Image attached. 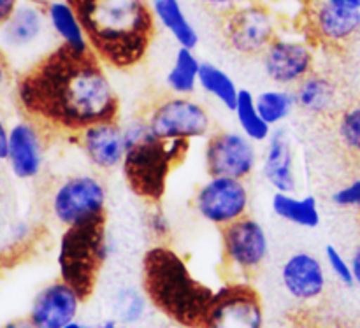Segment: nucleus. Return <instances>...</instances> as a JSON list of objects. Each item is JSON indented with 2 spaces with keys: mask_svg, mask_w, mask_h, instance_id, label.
<instances>
[{
  "mask_svg": "<svg viewBox=\"0 0 360 328\" xmlns=\"http://www.w3.org/2000/svg\"><path fill=\"white\" fill-rule=\"evenodd\" d=\"M16 100L25 118L51 136L79 133L122 118V100L109 69L91 51L56 44L25 67L16 79Z\"/></svg>",
  "mask_w": 360,
  "mask_h": 328,
  "instance_id": "obj_1",
  "label": "nucleus"
},
{
  "mask_svg": "<svg viewBox=\"0 0 360 328\" xmlns=\"http://www.w3.org/2000/svg\"><path fill=\"white\" fill-rule=\"evenodd\" d=\"M76 9L90 51L115 72L143 65L158 25L150 0H67Z\"/></svg>",
  "mask_w": 360,
  "mask_h": 328,
  "instance_id": "obj_2",
  "label": "nucleus"
},
{
  "mask_svg": "<svg viewBox=\"0 0 360 328\" xmlns=\"http://www.w3.org/2000/svg\"><path fill=\"white\" fill-rule=\"evenodd\" d=\"M141 288L150 306L179 328H204L214 288L195 276L167 242H153L141 258Z\"/></svg>",
  "mask_w": 360,
  "mask_h": 328,
  "instance_id": "obj_3",
  "label": "nucleus"
},
{
  "mask_svg": "<svg viewBox=\"0 0 360 328\" xmlns=\"http://www.w3.org/2000/svg\"><path fill=\"white\" fill-rule=\"evenodd\" d=\"M108 216L63 228L56 249L58 277L74 288L84 302L95 294L102 269L115 255Z\"/></svg>",
  "mask_w": 360,
  "mask_h": 328,
  "instance_id": "obj_4",
  "label": "nucleus"
},
{
  "mask_svg": "<svg viewBox=\"0 0 360 328\" xmlns=\"http://www.w3.org/2000/svg\"><path fill=\"white\" fill-rule=\"evenodd\" d=\"M48 206L62 228L108 216V186L95 171L67 174L53 186Z\"/></svg>",
  "mask_w": 360,
  "mask_h": 328,
  "instance_id": "obj_5",
  "label": "nucleus"
},
{
  "mask_svg": "<svg viewBox=\"0 0 360 328\" xmlns=\"http://www.w3.org/2000/svg\"><path fill=\"white\" fill-rule=\"evenodd\" d=\"M158 140H204L214 130L213 116L193 95H162L141 114Z\"/></svg>",
  "mask_w": 360,
  "mask_h": 328,
  "instance_id": "obj_6",
  "label": "nucleus"
},
{
  "mask_svg": "<svg viewBox=\"0 0 360 328\" xmlns=\"http://www.w3.org/2000/svg\"><path fill=\"white\" fill-rule=\"evenodd\" d=\"M220 251L227 280L252 281L269 262L271 241L266 227L248 214L220 228Z\"/></svg>",
  "mask_w": 360,
  "mask_h": 328,
  "instance_id": "obj_7",
  "label": "nucleus"
},
{
  "mask_svg": "<svg viewBox=\"0 0 360 328\" xmlns=\"http://www.w3.org/2000/svg\"><path fill=\"white\" fill-rule=\"evenodd\" d=\"M285 18L262 0H250L221 16V39L232 53L255 58L274 41Z\"/></svg>",
  "mask_w": 360,
  "mask_h": 328,
  "instance_id": "obj_8",
  "label": "nucleus"
},
{
  "mask_svg": "<svg viewBox=\"0 0 360 328\" xmlns=\"http://www.w3.org/2000/svg\"><path fill=\"white\" fill-rule=\"evenodd\" d=\"M320 49L295 27L285 25L259 56L262 72L273 86L294 88L319 69Z\"/></svg>",
  "mask_w": 360,
  "mask_h": 328,
  "instance_id": "obj_9",
  "label": "nucleus"
},
{
  "mask_svg": "<svg viewBox=\"0 0 360 328\" xmlns=\"http://www.w3.org/2000/svg\"><path fill=\"white\" fill-rule=\"evenodd\" d=\"M120 171L132 195L143 200L146 206H151L162 204L164 200L174 165L169 160L164 140L150 136L148 139L127 147Z\"/></svg>",
  "mask_w": 360,
  "mask_h": 328,
  "instance_id": "obj_10",
  "label": "nucleus"
},
{
  "mask_svg": "<svg viewBox=\"0 0 360 328\" xmlns=\"http://www.w3.org/2000/svg\"><path fill=\"white\" fill-rule=\"evenodd\" d=\"M292 23L319 49L347 51L360 35V11L341 9L327 0H304Z\"/></svg>",
  "mask_w": 360,
  "mask_h": 328,
  "instance_id": "obj_11",
  "label": "nucleus"
},
{
  "mask_svg": "<svg viewBox=\"0 0 360 328\" xmlns=\"http://www.w3.org/2000/svg\"><path fill=\"white\" fill-rule=\"evenodd\" d=\"M250 206L248 181L227 176H207L192 195V209L197 216L217 228L248 216Z\"/></svg>",
  "mask_w": 360,
  "mask_h": 328,
  "instance_id": "obj_12",
  "label": "nucleus"
},
{
  "mask_svg": "<svg viewBox=\"0 0 360 328\" xmlns=\"http://www.w3.org/2000/svg\"><path fill=\"white\" fill-rule=\"evenodd\" d=\"M204 328H266L262 295L252 281L227 280L214 288Z\"/></svg>",
  "mask_w": 360,
  "mask_h": 328,
  "instance_id": "obj_13",
  "label": "nucleus"
},
{
  "mask_svg": "<svg viewBox=\"0 0 360 328\" xmlns=\"http://www.w3.org/2000/svg\"><path fill=\"white\" fill-rule=\"evenodd\" d=\"M204 171L207 176L227 178H253L260 165L259 147L239 130L214 129L204 139Z\"/></svg>",
  "mask_w": 360,
  "mask_h": 328,
  "instance_id": "obj_14",
  "label": "nucleus"
},
{
  "mask_svg": "<svg viewBox=\"0 0 360 328\" xmlns=\"http://www.w3.org/2000/svg\"><path fill=\"white\" fill-rule=\"evenodd\" d=\"M56 44L58 42L49 30L46 9L37 2H21L13 16L0 27V51L4 55L35 53L41 58Z\"/></svg>",
  "mask_w": 360,
  "mask_h": 328,
  "instance_id": "obj_15",
  "label": "nucleus"
},
{
  "mask_svg": "<svg viewBox=\"0 0 360 328\" xmlns=\"http://www.w3.org/2000/svg\"><path fill=\"white\" fill-rule=\"evenodd\" d=\"M280 283L285 294L299 304H313L326 295L329 270L326 262L311 251H294L280 267Z\"/></svg>",
  "mask_w": 360,
  "mask_h": 328,
  "instance_id": "obj_16",
  "label": "nucleus"
},
{
  "mask_svg": "<svg viewBox=\"0 0 360 328\" xmlns=\"http://www.w3.org/2000/svg\"><path fill=\"white\" fill-rule=\"evenodd\" d=\"M48 136L51 133L30 118L14 123L9 130V153L7 164L14 178L32 181L39 178L46 164Z\"/></svg>",
  "mask_w": 360,
  "mask_h": 328,
  "instance_id": "obj_17",
  "label": "nucleus"
},
{
  "mask_svg": "<svg viewBox=\"0 0 360 328\" xmlns=\"http://www.w3.org/2000/svg\"><path fill=\"white\" fill-rule=\"evenodd\" d=\"M77 150L98 174L122 167L127 153L125 125L122 119L91 125L79 132Z\"/></svg>",
  "mask_w": 360,
  "mask_h": 328,
  "instance_id": "obj_18",
  "label": "nucleus"
},
{
  "mask_svg": "<svg viewBox=\"0 0 360 328\" xmlns=\"http://www.w3.org/2000/svg\"><path fill=\"white\" fill-rule=\"evenodd\" d=\"M260 174L264 181L281 193H297L301 178L297 171V157L292 144L290 133L278 126L273 129L269 139L264 143V151L260 155Z\"/></svg>",
  "mask_w": 360,
  "mask_h": 328,
  "instance_id": "obj_19",
  "label": "nucleus"
},
{
  "mask_svg": "<svg viewBox=\"0 0 360 328\" xmlns=\"http://www.w3.org/2000/svg\"><path fill=\"white\" fill-rule=\"evenodd\" d=\"M83 304L79 294L58 277L35 294L27 316L37 328H62L77 320Z\"/></svg>",
  "mask_w": 360,
  "mask_h": 328,
  "instance_id": "obj_20",
  "label": "nucleus"
},
{
  "mask_svg": "<svg viewBox=\"0 0 360 328\" xmlns=\"http://www.w3.org/2000/svg\"><path fill=\"white\" fill-rule=\"evenodd\" d=\"M297 109L316 119H334L345 107L340 83L319 69L294 86Z\"/></svg>",
  "mask_w": 360,
  "mask_h": 328,
  "instance_id": "obj_21",
  "label": "nucleus"
},
{
  "mask_svg": "<svg viewBox=\"0 0 360 328\" xmlns=\"http://www.w3.org/2000/svg\"><path fill=\"white\" fill-rule=\"evenodd\" d=\"M150 7L158 27L171 35L178 48L195 49L199 46V30L186 14L181 0H150Z\"/></svg>",
  "mask_w": 360,
  "mask_h": 328,
  "instance_id": "obj_22",
  "label": "nucleus"
},
{
  "mask_svg": "<svg viewBox=\"0 0 360 328\" xmlns=\"http://www.w3.org/2000/svg\"><path fill=\"white\" fill-rule=\"evenodd\" d=\"M44 9L49 30L58 44L67 46L74 51H90L79 16L67 0H49Z\"/></svg>",
  "mask_w": 360,
  "mask_h": 328,
  "instance_id": "obj_23",
  "label": "nucleus"
},
{
  "mask_svg": "<svg viewBox=\"0 0 360 328\" xmlns=\"http://www.w3.org/2000/svg\"><path fill=\"white\" fill-rule=\"evenodd\" d=\"M271 209L278 220L299 228L313 230L322 223L320 202L311 193L297 195V193L274 192L273 199H271Z\"/></svg>",
  "mask_w": 360,
  "mask_h": 328,
  "instance_id": "obj_24",
  "label": "nucleus"
},
{
  "mask_svg": "<svg viewBox=\"0 0 360 328\" xmlns=\"http://www.w3.org/2000/svg\"><path fill=\"white\" fill-rule=\"evenodd\" d=\"M202 60L195 55V49L178 48L171 67L165 74V86L172 95H190L199 90V72Z\"/></svg>",
  "mask_w": 360,
  "mask_h": 328,
  "instance_id": "obj_25",
  "label": "nucleus"
},
{
  "mask_svg": "<svg viewBox=\"0 0 360 328\" xmlns=\"http://www.w3.org/2000/svg\"><path fill=\"white\" fill-rule=\"evenodd\" d=\"M199 90L217 100L227 111H234L241 88L234 77L213 62H202L199 72Z\"/></svg>",
  "mask_w": 360,
  "mask_h": 328,
  "instance_id": "obj_26",
  "label": "nucleus"
},
{
  "mask_svg": "<svg viewBox=\"0 0 360 328\" xmlns=\"http://www.w3.org/2000/svg\"><path fill=\"white\" fill-rule=\"evenodd\" d=\"M234 118L239 132L245 133L255 144H264L273 133V126L262 118L255 102V93L241 88L234 107Z\"/></svg>",
  "mask_w": 360,
  "mask_h": 328,
  "instance_id": "obj_27",
  "label": "nucleus"
},
{
  "mask_svg": "<svg viewBox=\"0 0 360 328\" xmlns=\"http://www.w3.org/2000/svg\"><path fill=\"white\" fill-rule=\"evenodd\" d=\"M257 107H259L262 118L269 123L273 129L283 126V123L294 114L297 109L294 88L271 86L255 93Z\"/></svg>",
  "mask_w": 360,
  "mask_h": 328,
  "instance_id": "obj_28",
  "label": "nucleus"
},
{
  "mask_svg": "<svg viewBox=\"0 0 360 328\" xmlns=\"http://www.w3.org/2000/svg\"><path fill=\"white\" fill-rule=\"evenodd\" d=\"M112 308H115V318L123 327H136L146 320L151 306L143 288L127 284L116 290L112 297Z\"/></svg>",
  "mask_w": 360,
  "mask_h": 328,
  "instance_id": "obj_29",
  "label": "nucleus"
},
{
  "mask_svg": "<svg viewBox=\"0 0 360 328\" xmlns=\"http://www.w3.org/2000/svg\"><path fill=\"white\" fill-rule=\"evenodd\" d=\"M334 130L341 150L360 160V100L347 104L334 118Z\"/></svg>",
  "mask_w": 360,
  "mask_h": 328,
  "instance_id": "obj_30",
  "label": "nucleus"
},
{
  "mask_svg": "<svg viewBox=\"0 0 360 328\" xmlns=\"http://www.w3.org/2000/svg\"><path fill=\"white\" fill-rule=\"evenodd\" d=\"M144 230L153 242H167L172 235V221L162 204L148 206L143 216Z\"/></svg>",
  "mask_w": 360,
  "mask_h": 328,
  "instance_id": "obj_31",
  "label": "nucleus"
},
{
  "mask_svg": "<svg viewBox=\"0 0 360 328\" xmlns=\"http://www.w3.org/2000/svg\"><path fill=\"white\" fill-rule=\"evenodd\" d=\"M323 262H326L327 270H329L330 276L338 281L340 284L347 288H354V273H352L350 258L345 256V253L340 248L333 244H327L323 249Z\"/></svg>",
  "mask_w": 360,
  "mask_h": 328,
  "instance_id": "obj_32",
  "label": "nucleus"
},
{
  "mask_svg": "<svg viewBox=\"0 0 360 328\" xmlns=\"http://www.w3.org/2000/svg\"><path fill=\"white\" fill-rule=\"evenodd\" d=\"M330 202L338 209L360 213V174L354 176L350 181L334 190L333 195H330Z\"/></svg>",
  "mask_w": 360,
  "mask_h": 328,
  "instance_id": "obj_33",
  "label": "nucleus"
},
{
  "mask_svg": "<svg viewBox=\"0 0 360 328\" xmlns=\"http://www.w3.org/2000/svg\"><path fill=\"white\" fill-rule=\"evenodd\" d=\"M262 2H266L267 6L273 7V9L276 11V13H280L283 18L288 16L294 21L295 16L299 14V11H301L304 0H262Z\"/></svg>",
  "mask_w": 360,
  "mask_h": 328,
  "instance_id": "obj_34",
  "label": "nucleus"
},
{
  "mask_svg": "<svg viewBox=\"0 0 360 328\" xmlns=\"http://www.w3.org/2000/svg\"><path fill=\"white\" fill-rule=\"evenodd\" d=\"M207 11L218 14V16H224V14L231 13L236 7L243 6V4L250 2V0H199Z\"/></svg>",
  "mask_w": 360,
  "mask_h": 328,
  "instance_id": "obj_35",
  "label": "nucleus"
},
{
  "mask_svg": "<svg viewBox=\"0 0 360 328\" xmlns=\"http://www.w3.org/2000/svg\"><path fill=\"white\" fill-rule=\"evenodd\" d=\"M20 4L21 0H0V27L13 16Z\"/></svg>",
  "mask_w": 360,
  "mask_h": 328,
  "instance_id": "obj_36",
  "label": "nucleus"
},
{
  "mask_svg": "<svg viewBox=\"0 0 360 328\" xmlns=\"http://www.w3.org/2000/svg\"><path fill=\"white\" fill-rule=\"evenodd\" d=\"M9 130L6 122L0 116V162L7 160V153H9Z\"/></svg>",
  "mask_w": 360,
  "mask_h": 328,
  "instance_id": "obj_37",
  "label": "nucleus"
},
{
  "mask_svg": "<svg viewBox=\"0 0 360 328\" xmlns=\"http://www.w3.org/2000/svg\"><path fill=\"white\" fill-rule=\"evenodd\" d=\"M350 265H352V273H354V281H355V287L360 288V241L357 244L352 248L350 253Z\"/></svg>",
  "mask_w": 360,
  "mask_h": 328,
  "instance_id": "obj_38",
  "label": "nucleus"
},
{
  "mask_svg": "<svg viewBox=\"0 0 360 328\" xmlns=\"http://www.w3.org/2000/svg\"><path fill=\"white\" fill-rule=\"evenodd\" d=\"M0 328H37L34 325V323L28 320V316H25V318H14L11 320V322L4 323Z\"/></svg>",
  "mask_w": 360,
  "mask_h": 328,
  "instance_id": "obj_39",
  "label": "nucleus"
},
{
  "mask_svg": "<svg viewBox=\"0 0 360 328\" xmlns=\"http://www.w3.org/2000/svg\"><path fill=\"white\" fill-rule=\"evenodd\" d=\"M327 2L336 7H341V9L360 11V0H327Z\"/></svg>",
  "mask_w": 360,
  "mask_h": 328,
  "instance_id": "obj_40",
  "label": "nucleus"
},
{
  "mask_svg": "<svg viewBox=\"0 0 360 328\" xmlns=\"http://www.w3.org/2000/svg\"><path fill=\"white\" fill-rule=\"evenodd\" d=\"M123 325L116 318H104L97 323L94 328H122Z\"/></svg>",
  "mask_w": 360,
  "mask_h": 328,
  "instance_id": "obj_41",
  "label": "nucleus"
},
{
  "mask_svg": "<svg viewBox=\"0 0 360 328\" xmlns=\"http://www.w3.org/2000/svg\"><path fill=\"white\" fill-rule=\"evenodd\" d=\"M7 76H9V72H7V60H6V55H4V53L0 51V84L6 83Z\"/></svg>",
  "mask_w": 360,
  "mask_h": 328,
  "instance_id": "obj_42",
  "label": "nucleus"
},
{
  "mask_svg": "<svg viewBox=\"0 0 360 328\" xmlns=\"http://www.w3.org/2000/svg\"><path fill=\"white\" fill-rule=\"evenodd\" d=\"M62 328H94V327L88 325V323H84V322H81V320H74V322L67 323V325Z\"/></svg>",
  "mask_w": 360,
  "mask_h": 328,
  "instance_id": "obj_43",
  "label": "nucleus"
},
{
  "mask_svg": "<svg viewBox=\"0 0 360 328\" xmlns=\"http://www.w3.org/2000/svg\"><path fill=\"white\" fill-rule=\"evenodd\" d=\"M352 328H360V322H357V323H355V325H354V327H352Z\"/></svg>",
  "mask_w": 360,
  "mask_h": 328,
  "instance_id": "obj_44",
  "label": "nucleus"
},
{
  "mask_svg": "<svg viewBox=\"0 0 360 328\" xmlns=\"http://www.w3.org/2000/svg\"><path fill=\"white\" fill-rule=\"evenodd\" d=\"M355 46H359V48H360V35H359V39H357V42H355Z\"/></svg>",
  "mask_w": 360,
  "mask_h": 328,
  "instance_id": "obj_45",
  "label": "nucleus"
}]
</instances>
